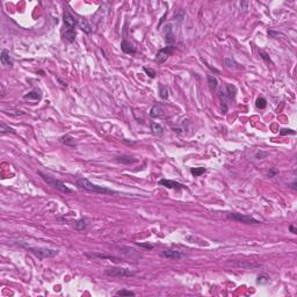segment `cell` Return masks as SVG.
Listing matches in <instances>:
<instances>
[{
    "label": "cell",
    "instance_id": "e0dca14e",
    "mask_svg": "<svg viewBox=\"0 0 297 297\" xmlns=\"http://www.w3.org/2000/svg\"><path fill=\"white\" fill-rule=\"evenodd\" d=\"M74 229L78 231H84L87 226H88V223H87V221L86 219H84V218H81V219H78V221H75L74 222Z\"/></svg>",
    "mask_w": 297,
    "mask_h": 297
},
{
    "label": "cell",
    "instance_id": "7a4b0ae2",
    "mask_svg": "<svg viewBox=\"0 0 297 297\" xmlns=\"http://www.w3.org/2000/svg\"><path fill=\"white\" fill-rule=\"evenodd\" d=\"M38 175H41V178H42L49 186H51L52 188H56L57 191H62V193H65V194H71L72 193L71 189L67 186H65L64 182L59 181V180H57V179H55V178L52 177H49V175L42 173V172H38Z\"/></svg>",
    "mask_w": 297,
    "mask_h": 297
},
{
    "label": "cell",
    "instance_id": "f35d334b",
    "mask_svg": "<svg viewBox=\"0 0 297 297\" xmlns=\"http://www.w3.org/2000/svg\"><path fill=\"white\" fill-rule=\"evenodd\" d=\"M240 6H241V7H244V9H247L248 2H241V4H240Z\"/></svg>",
    "mask_w": 297,
    "mask_h": 297
},
{
    "label": "cell",
    "instance_id": "d590c367",
    "mask_svg": "<svg viewBox=\"0 0 297 297\" xmlns=\"http://www.w3.org/2000/svg\"><path fill=\"white\" fill-rule=\"evenodd\" d=\"M136 245H138V246H141V247H144L146 248V250H153V245L151 244H144V243H136Z\"/></svg>",
    "mask_w": 297,
    "mask_h": 297
},
{
    "label": "cell",
    "instance_id": "ba28073f",
    "mask_svg": "<svg viewBox=\"0 0 297 297\" xmlns=\"http://www.w3.org/2000/svg\"><path fill=\"white\" fill-rule=\"evenodd\" d=\"M159 185H161V186L166 187V188H172V189H183V188H186V186L185 185H182V183H179V182L177 181H173V180H166V179H163V180H160L159 181Z\"/></svg>",
    "mask_w": 297,
    "mask_h": 297
},
{
    "label": "cell",
    "instance_id": "e575fe53",
    "mask_svg": "<svg viewBox=\"0 0 297 297\" xmlns=\"http://www.w3.org/2000/svg\"><path fill=\"white\" fill-rule=\"evenodd\" d=\"M259 55H260V57H261L265 62H267V63L271 62V58H269V56H268L266 52H263V51H259Z\"/></svg>",
    "mask_w": 297,
    "mask_h": 297
},
{
    "label": "cell",
    "instance_id": "d4e9b609",
    "mask_svg": "<svg viewBox=\"0 0 297 297\" xmlns=\"http://www.w3.org/2000/svg\"><path fill=\"white\" fill-rule=\"evenodd\" d=\"M255 106L259 108V109H265L267 107V101L266 99L263 98H258L257 101H255Z\"/></svg>",
    "mask_w": 297,
    "mask_h": 297
},
{
    "label": "cell",
    "instance_id": "7c38bea8",
    "mask_svg": "<svg viewBox=\"0 0 297 297\" xmlns=\"http://www.w3.org/2000/svg\"><path fill=\"white\" fill-rule=\"evenodd\" d=\"M23 99H25V100L40 101L41 99H42V93H41V91H38V89H33V91L29 92L28 94H25V95H23Z\"/></svg>",
    "mask_w": 297,
    "mask_h": 297
},
{
    "label": "cell",
    "instance_id": "9a60e30c",
    "mask_svg": "<svg viewBox=\"0 0 297 297\" xmlns=\"http://www.w3.org/2000/svg\"><path fill=\"white\" fill-rule=\"evenodd\" d=\"M115 161L121 163V164H133V163L137 161V159H135V158L130 157V155H119V157H116Z\"/></svg>",
    "mask_w": 297,
    "mask_h": 297
},
{
    "label": "cell",
    "instance_id": "8992f818",
    "mask_svg": "<svg viewBox=\"0 0 297 297\" xmlns=\"http://www.w3.org/2000/svg\"><path fill=\"white\" fill-rule=\"evenodd\" d=\"M173 53V45H167L163 49H160L158 52H157V56H155V63L158 64H163L167 61V58Z\"/></svg>",
    "mask_w": 297,
    "mask_h": 297
},
{
    "label": "cell",
    "instance_id": "f1b7e54d",
    "mask_svg": "<svg viewBox=\"0 0 297 297\" xmlns=\"http://www.w3.org/2000/svg\"><path fill=\"white\" fill-rule=\"evenodd\" d=\"M208 81H209V85H210L211 88H217L218 81L214 75H208Z\"/></svg>",
    "mask_w": 297,
    "mask_h": 297
},
{
    "label": "cell",
    "instance_id": "1f68e13d",
    "mask_svg": "<svg viewBox=\"0 0 297 297\" xmlns=\"http://www.w3.org/2000/svg\"><path fill=\"white\" fill-rule=\"evenodd\" d=\"M143 70L145 71V73H146L150 78H155V74H157V73H155V70H152V69H147V67H143Z\"/></svg>",
    "mask_w": 297,
    "mask_h": 297
},
{
    "label": "cell",
    "instance_id": "5bb4252c",
    "mask_svg": "<svg viewBox=\"0 0 297 297\" xmlns=\"http://www.w3.org/2000/svg\"><path fill=\"white\" fill-rule=\"evenodd\" d=\"M78 26L86 34H91L92 33V27H91V25H89L86 19H79L78 20Z\"/></svg>",
    "mask_w": 297,
    "mask_h": 297
},
{
    "label": "cell",
    "instance_id": "d6986e66",
    "mask_svg": "<svg viewBox=\"0 0 297 297\" xmlns=\"http://www.w3.org/2000/svg\"><path fill=\"white\" fill-rule=\"evenodd\" d=\"M151 130H152L153 135H155V136H161V135H163V133H164L163 127H161L160 124H158V123H155V122L151 124Z\"/></svg>",
    "mask_w": 297,
    "mask_h": 297
},
{
    "label": "cell",
    "instance_id": "2e32d148",
    "mask_svg": "<svg viewBox=\"0 0 297 297\" xmlns=\"http://www.w3.org/2000/svg\"><path fill=\"white\" fill-rule=\"evenodd\" d=\"M225 92V95L227 99H235L236 97V93H237V88H236L233 85H226V91H224Z\"/></svg>",
    "mask_w": 297,
    "mask_h": 297
},
{
    "label": "cell",
    "instance_id": "484cf974",
    "mask_svg": "<svg viewBox=\"0 0 297 297\" xmlns=\"http://www.w3.org/2000/svg\"><path fill=\"white\" fill-rule=\"evenodd\" d=\"M238 265L240 267H244V268H260V267H262V265H260V263H250V262H239Z\"/></svg>",
    "mask_w": 297,
    "mask_h": 297
},
{
    "label": "cell",
    "instance_id": "30bf717a",
    "mask_svg": "<svg viewBox=\"0 0 297 297\" xmlns=\"http://www.w3.org/2000/svg\"><path fill=\"white\" fill-rule=\"evenodd\" d=\"M161 255L167 259H172V260H179L180 258H182L185 254L180 251H173V250H165L161 252Z\"/></svg>",
    "mask_w": 297,
    "mask_h": 297
},
{
    "label": "cell",
    "instance_id": "8fae6325",
    "mask_svg": "<svg viewBox=\"0 0 297 297\" xmlns=\"http://www.w3.org/2000/svg\"><path fill=\"white\" fill-rule=\"evenodd\" d=\"M165 40H166L167 45H173L174 41H175L171 25H167V26H166V29H165Z\"/></svg>",
    "mask_w": 297,
    "mask_h": 297
},
{
    "label": "cell",
    "instance_id": "7402d4cb",
    "mask_svg": "<svg viewBox=\"0 0 297 297\" xmlns=\"http://www.w3.org/2000/svg\"><path fill=\"white\" fill-rule=\"evenodd\" d=\"M0 133H16V131L13 128H11L8 125H6L4 122L0 123Z\"/></svg>",
    "mask_w": 297,
    "mask_h": 297
},
{
    "label": "cell",
    "instance_id": "cb8c5ba5",
    "mask_svg": "<svg viewBox=\"0 0 297 297\" xmlns=\"http://www.w3.org/2000/svg\"><path fill=\"white\" fill-rule=\"evenodd\" d=\"M160 114H161V108H160L159 106H153V107H152V109H151V113H150V116H151V117L155 119V117L160 116Z\"/></svg>",
    "mask_w": 297,
    "mask_h": 297
},
{
    "label": "cell",
    "instance_id": "ac0fdd59",
    "mask_svg": "<svg viewBox=\"0 0 297 297\" xmlns=\"http://www.w3.org/2000/svg\"><path fill=\"white\" fill-rule=\"evenodd\" d=\"M87 257H92V258H101V259H110L113 261H120V259L116 257H113V255H106V254H99V253H92V254H86Z\"/></svg>",
    "mask_w": 297,
    "mask_h": 297
},
{
    "label": "cell",
    "instance_id": "603a6c76",
    "mask_svg": "<svg viewBox=\"0 0 297 297\" xmlns=\"http://www.w3.org/2000/svg\"><path fill=\"white\" fill-rule=\"evenodd\" d=\"M159 95L161 99H167L169 98V88L167 86H164V85H160L159 86Z\"/></svg>",
    "mask_w": 297,
    "mask_h": 297
},
{
    "label": "cell",
    "instance_id": "ffe728a7",
    "mask_svg": "<svg viewBox=\"0 0 297 297\" xmlns=\"http://www.w3.org/2000/svg\"><path fill=\"white\" fill-rule=\"evenodd\" d=\"M62 142L65 144V145H67V146H72L74 147L75 146V143H74V139L70 136V135H65V136H63L62 137Z\"/></svg>",
    "mask_w": 297,
    "mask_h": 297
},
{
    "label": "cell",
    "instance_id": "4dcf8cb0",
    "mask_svg": "<svg viewBox=\"0 0 297 297\" xmlns=\"http://www.w3.org/2000/svg\"><path fill=\"white\" fill-rule=\"evenodd\" d=\"M296 131L293 130V129H281L280 130V135L281 136H284V135H295Z\"/></svg>",
    "mask_w": 297,
    "mask_h": 297
},
{
    "label": "cell",
    "instance_id": "6da1fadb",
    "mask_svg": "<svg viewBox=\"0 0 297 297\" xmlns=\"http://www.w3.org/2000/svg\"><path fill=\"white\" fill-rule=\"evenodd\" d=\"M77 186L80 189L93 191V193H99V194H117L116 191H113V189H109V188H106V187L98 186V185H94V183L89 181L88 179H85V178H81V179L77 180Z\"/></svg>",
    "mask_w": 297,
    "mask_h": 297
},
{
    "label": "cell",
    "instance_id": "836d02e7",
    "mask_svg": "<svg viewBox=\"0 0 297 297\" xmlns=\"http://www.w3.org/2000/svg\"><path fill=\"white\" fill-rule=\"evenodd\" d=\"M279 174V171L276 169H271L269 171H268V173H267V177L268 178H274V177H276Z\"/></svg>",
    "mask_w": 297,
    "mask_h": 297
},
{
    "label": "cell",
    "instance_id": "3957f363",
    "mask_svg": "<svg viewBox=\"0 0 297 297\" xmlns=\"http://www.w3.org/2000/svg\"><path fill=\"white\" fill-rule=\"evenodd\" d=\"M105 275L109 276V277H130V276H135V273L128 268L108 266L105 269Z\"/></svg>",
    "mask_w": 297,
    "mask_h": 297
},
{
    "label": "cell",
    "instance_id": "4316f807",
    "mask_svg": "<svg viewBox=\"0 0 297 297\" xmlns=\"http://www.w3.org/2000/svg\"><path fill=\"white\" fill-rule=\"evenodd\" d=\"M205 172V169L204 167H195V169H191V173L194 175V177H200Z\"/></svg>",
    "mask_w": 297,
    "mask_h": 297
},
{
    "label": "cell",
    "instance_id": "9c48e42d",
    "mask_svg": "<svg viewBox=\"0 0 297 297\" xmlns=\"http://www.w3.org/2000/svg\"><path fill=\"white\" fill-rule=\"evenodd\" d=\"M0 62H1V64L5 65V66H9V67L13 66V59L11 57L8 50H6V49L1 50V53H0Z\"/></svg>",
    "mask_w": 297,
    "mask_h": 297
},
{
    "label": "cell",
    "instance_id": "f546056e",
    "mask_svg": "<svg viewBox=\"0 0 297 297\" xmlns=\"http://www.w3.org/2000/svg\"><path fill=\"white\" fill-rule=\"evenodd\" d=\"M269 282V277L266 275H259L257 279V283L263 284V283H268Z\"/></svg>",
    "mask_w": 297,
    "mask_h": 297
},
{
    "label": "cell",
    "instance_id": "52a82bcc",
    "mask_svg": "<svg viewBox=\"0 0 297 297\" xmlns=\"http://www.w3.org/2000/svg\"><path fill=\"white\" fill-rule=\"evenodd\" d=\"M227 216L230 218H232V219H235V221L245 223V224H259V223H260L259 221H257L255 218L250 217V216H245V215H241V214L232 213V214H229Z\"/></svg>",
    "mask_w": 297,
    "mask_h": 297
},
{
    "label": "cell",
    "instance_id": "d6a6232c",
    "mask_svg": "<svg viewBox=\"0 0 297 297\" xmlns=\"http://www.w3.org/2000/svg\"><path fill=\"white\" fill-rule=\"evenodd\" d=\"M185 16H186V14H185V12L181 9V11H179V13L175 14L174 19H175V20H179V21H182V20L185 19Z\"/></svg>",
    "mask_w": 297,
    "mask_h": 297
},
{
    "label": "cell",
    "instance_id": "277c9868",
    "mask_svg": "<svg viewBox=\"0 0 297 297\" xmlns=\"http://www.w3.org/2000/svg\"><path fill=\"white\" fill-rule=\"evenodd\" d=\"M27 250L34 254L38 259H45V258H52L58 254L57 250H50L45 247H27Z\"/></svg>",
    "mask_w": 297,
    "mask_h": 297
},
{
    "label": "cell",
    "instance_id": "83f0119b",
    "mask_svg": "<svg viewBox=\"0 0 297 297\" xmlns=\"http://www.w3.org/2000/svg\"><path fill=\"white\" fill-rule=\"evenodd\" d=\"M116 295L117 296H135L136 294L131 291V290H125V289H122V290H119L116 291Z\"/></svg>",
    "mask_w": 297,
    "mask_h": 297
},
{
    "label": "cell",
    "instance_id": "44dd1931",
    "mask_svg": "<svg viewBox=\"0 0 297 297\" xmlns=\"http://www.w3.org/2000/svg\"><path fill=\"white\" fill-rule=\"evenodd\" d=\"M224 63H225V65L229 67V69H240L239 66H237L238 64L235 62V59H232L231 57L224 58Z\"/></svg>",
    "mask_w": 297,
    "mask_h": 297
},
{
    "label": "cell",
    "instance_id": "5b68a950",
    "mask_svg": "<svg viewBox=\"0 0 297 297\" xmlns=\"http://www.w3.org/2000/svg\"><path fill=\"white\" fill-rule=\"evenodd\" d=\"M63 22H64L65 30L75 31V26L78 25V20L70 12H64V14H63Z\"/></svg>",
    "mask_w": 297,
    "mask_h": 297
},
{
    "label": "cell",
    "instance_id": "4fadbf2b",
    "mask_svg": "<svg viewBox=\"0 0 297 297\" xmlns=\"http://www.w3.org/2000/svg\"><path fill=\"white\" fill-rule=\"evenodd\" d=\"M121 49H122V51H123L124 53H136V48L133 47L130 42H128V41L123 40L122 41V43H121Z\"/></svg>",
    "mask_w": 297,
    "mask_h": 297
},
{
    "label": "cell",
    "instance_id": "ab89813d",
    "mask_svg": "<svg viewBox=\"0 0 297 297\" xmlns=\"http://www.w3.org/2000/svg\"><path fill=\"white\" fill-rule=\"evenodd\" d=\"M296 185H297V183H296V181H294L293 183H291V185H290V186H291V188H293V189H297Z\"/></svg>",
    "mask_w": 297,
    "mask_h": 297
},
{
    "label": "cell",
    "instance_id": "8d00e7d4",
    "mask_svg": "<svg viewBox=\"0 0 297 297\" xmlns=\"http://www.w3.org/2000/svg\"><path fill=\"white\" fill-rule=\"evenodd\" d=\"M289 230H290V232L294 233V235H296L297 233V229L294 225H289Z\"/></svg>",
    "mask_w": 297,
    "mask_h": 297
},
{
    "label": "cell",
    "instance_id": "74e56055",
    "mask_svg": "<svg viewBox=\"0 0 297 297\" xmlns=\"http://www.w3.org/2000/svg\"><path fill=\"white\" fill-rule=\"evenodd\" d=\"M268 35L269 36H277L279 33H274V31H268Z\"/></svg>",
    "mask_w": 297,
    "mask_h": 297
}]
</instances>
